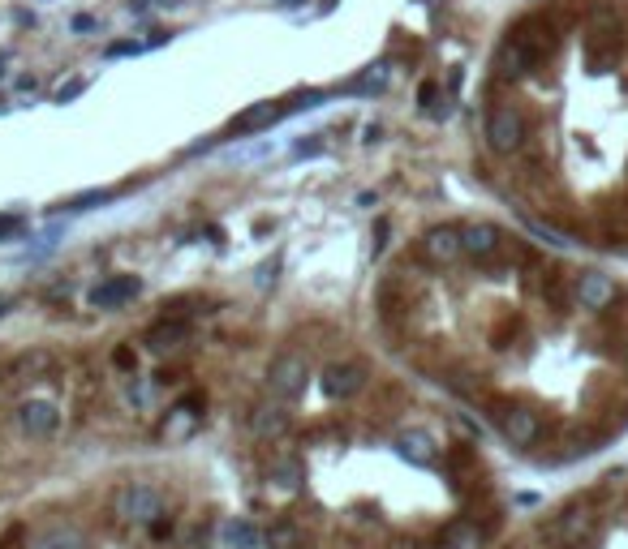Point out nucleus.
Listing matches in <instances>:
<instances>
[{"mask_svg": "<svg viewBox=\"0 0 628 549\" xmlns=\"http://www.w3.org/2000/svg\"><path fill=\"white\" fill-rule=\"evenodd\" d=\"M284 112H289V108H280V103H271V99H267V103H254V108H246V112L232 120V130H237V133L267 130V125H276V120H280Z\"/></svg>", "mask_w": 628, "mask_h": 549, "instance_id": "16", "label": "nucleus"}, {"mask_svg": "<svg viewBox=\"0 0 628 549\" xmlns=\"http://www.w3.org/2000/svg\"><path fill=\"white\" fill-rule=\"evenodd\" d=\"M383 86H388V65L366 69L358 82H348V91H358V95H370V91H383Z\"/></svg>", "mask_w": 628, "mask_h": 549, "instance_id": "25", "label": "nucleus"}, {"mask_svg": "<svg viewBox=\"0 0 628 549\" xmlns=\"http://www.w3.org/2000/svg\"><path fill=\"white\" fill-rule=\"evenodd\" d=\"M259 528L250 524V519H229L224 524V545H232V549H259Z\"/></svg>", "mask_w": 628, "mask_h": 549, "instance_id": "19", "label": "nucleus"}, {"mask_svg": "<svg viewBox=\"0 0 628 549\" xmlns=\"http://www.w3.org/2000/svg\"><path fill=\"white\" fill-rule=\"evenodd\" d=\"M22 224H26L22 215H0V241H9V236H17V232H22Z\"/></svg>", "mask_w": 628, "mask_h": 549, "instance_id": "29", "label": "nucleus"}, {"mask_svg": "<svg viewBox=\"0 0 628 549\" xmlns=\"http://www.w3.org/2000/svg\"><path fill=\"white\" fill-rule=\"evenodd\" d=\"M366 387V370L362 365H328L323 370V390H328L331 400H353L358 390Z\"/></svg>", "mask_w": 628, "mask_h": 549, "instance_id": "9", "label": "nucleus"}, {"mask_svg": "<svg viewBox=\"0 0 628 549\" xmlns=\"http://www.w3.org/2000/svg\"><path fill=\"white\" fill-rule=\"evenodd\" d=\"M319 150H323V146H319V142H301L298 150H293V155H319Z\"/></svg>", "mask_w": 628, "mask_h": 549, "instance_id": "37", "label": "nucleus"}, {"mask_svg": "<svg viewBox=\"0 0 628 549\" xmlns=\"http://www.w3.org/2000/svg\"><path fill=\"white\" fill-rule=\"evenodd\" d=\"M116 197V189H86V194H74L65 202V210L69 215H83V210H95V207H108Z\"/></svg>", "mask_w": 628, "mask_h": 549, "instance_id": "23", "label": "nucleus"}, {"mask_svg": "<svg viewBox=\"0 0 628 549\" xmlns=\"http://www.w3.org/2000/svg\"><path fill=\"white\" fill-rule=\"evenodd\" d=\"M86 91V82L83 78H74V82H65L61 91H56V103H69V99H78Z\"/></svg>", "mask_w": 628, "mask_h": 549, "instance_id": "30", "label": "nucleus"}, {"mask_svg": "<svg viewBox=\"0 0 628 549\" xmlns=\"http://www.w3.org/2000/svg\"><path fill=\"white\" fill-rule=\"evenodd\" d=\"M138 292H142V279H138V274H113V279L95 284L86 301L95 309H116V305H125V301H133Z\"/></svg>", "mask_w": 628, "mask_h": 549, "instance_id": "6", "label": "nucleus"}, {"mask_svg": "<svg viewBox=\"0 0 628 549\" xmlns=\"http://www.w3.org/2000/svg\"><path fill=\"white\" fill-rule=\"evenodd\" d=\"M551 533H555L560 545H581L585 536L594 533V511H590V506H568V511L555 519V528H551Z\"/></svg>", "mask_w": 628, "mask_h": 549, "instance_id": "10", "label": "nucleus"}, {"mask_svg": "<svg viewBox=\"0 0 628 549\" xmlns=\"http://www.w3.org/2000/svg\"><path fill=\"white\" fill-rule=\"evenodd\" d=\"M113 506L125 524H155V519L164 515V498H160L151 485H125V489L116 494Z\"/></svg>", "mask_w": 628, "mask_h": 549, "instance_id": "3", "label": "nucleus"}, {"mask_svg": "<svg viewBox=\"0 0 628 549\" xmlns=\"http://www.w3.org/2000/svg\"><path fill=\"white\" fill-rule=\"evenodd\" d=\"M397 451H400V459H409L414 468H430V464L439 459V447H435V438H430L427 429H405V434L397 438Z\"/></svg>", "mask_w": 628, "mask_h": 549, "instance_id": "11", "label": "nucleus"}, {"mask_svg": "<svg viewBox=\"0 0 628 549\" xmlns=\"http://www.w3.org/2000/svg\"><path fill=\"white\" fill-rule=\"evenodd\" d=\"M521 142H525V116H521V108H513V103L491 108V116H486V146L496 155H513V150H521Z\"/></svg>", "mask_w": 628, "mask_h": 549, "instance_id": "1", "label": "nucleus"}, {"mask_svg": "<svg viewBox=\"0 0 628 549\" xmlns=\"http://www.w3.org/2000/svg\"><path fill=\"white\" fill-rule=\"evenodd\" d=\"M417 99H422V108H427V112H430V108H435V99H439V91H435V86H430V82H427V86L417 91Z\"/></svg>", "mask_w": 628, "mask_h": 549, "instance_id": "33", "label": "nucleus"}, {"mask_svg": "<svg viewBox=\"0 0 628 549\" xmlns=\"http://www.w3.org/2000/svg\"><path fill=\"white\" fill-rule=\"evenodd\" d=\"M529 69H534V56H529V52H525V43H521L516 34H508V39L499 43L496 73H499V78H508V82H516V78H525Z\"/></svg>", "mask_w": 628, "mask_h": 549, "instance_id": "12", "label": "nucleus"}, {"mask_svg": "<svg viewBox=\"0 0 628 549\" xmlns=\"http://www.w3.org/2000/svg\"><path fill=\"white\" fill-rule=\"evenodd\" d=\"M39 549H86V541L74 528H52L44 541H39Z\"/></svg>", "mask_w": 628, "mask_h": 549, "instance_id": "24", "label": "nucleus"}, {"mask_svg": "<svg viewBox=\"0 0 628 549\" xmlns=\"http://www.w3.org/2000/svg\"><path fill=\"white\" fill-rule=\"evenodd\" d=\"M199 425H202V404L190 395V400H182V404L168 412L164 420V442H190V438L199 434Z\"/></svg>", "mask_w": 628, "mask_h": 549, "instance_id": "7", "label": "nucleus"}, {"mask_svg": "<svg viewBox=\"0 0 628 549\" xmlns=\"http://www.w3.org/2000/svg\"><path fill=\"white\" fill-rule=\"evenodd\" d=\"M577 301L585 309H607L615 301V279L612 274H603V271H585L577 274Z\"/></svg>", "mask_w": 628, "mask_h": 549, "instance_id": "8", "label": "nucleus"}, {"mask_svg": "<svg viewBox=\"0 0 628 549\" xmlns=\"http://www.w3.org/2000/svg\"><path fill=\"white\" fill-rule=\"evenodd\" d=\"M271 279H276V262H267V266H259V284H271Z\"/></svg>", "mask_w": 628, "mask_h": 549, "instance_id": "35", "label": "nucleus"}, {"mask_svg": "<svg viewBox=\"0 0 628 549\" xmlns=\"http://www.w3.org/2000/svg\"><path fill=\"white\" fill-rule=\"evenodd\" d=\"M91 26H95V17H74V31H78V34H83V31H91Z\"/></svg>", "mask_w": 628, "mask_h": 549, "instance_id": "36", "label": "nucleus"}, {"mask_svg": "<svg viewBox=\"0 0 628 549\" xmlns=\"http://www.w3.org/2000/svg\"><path fill=\"white\" fill-rule=\"evenodd\" d=\"M17 425L31 438H48L56 429V408L48 400H26V404L17 408Z\"/></svg>", "mask_w": 628, "mask_h": 549, "instance_id": "14", "label": "nucleus"}, {"mask_svg": "<svg viewBox=\"0 0 628 549\" xmlns=\"http://www.w3.org/2000/svg\"><path fill=\"white\" fill-rule=\"evenodd\" d=\"M267 155H276V142H271V138H263V142H254V146H241V150H232V159H241V163L267 159Z\"/></svg>", "mask_w": 628, "mask_h": 549, "instance_id": "27", "label": "nucleus"}, {"mask_svg": "<svg viewBox=\"0 0 628 549\" xmlns=\"http://www.w3.org/2000/svg\"><path fill=\"white\" fill-rule=\"evenodd\" d=\"M383 245H388V219H379V227H375V254H379Z\"/></svg>", "mask_w": 628, "mask_h": 549, "instance_id": "34", "label": "nucleus"}, {"mask_svg": "<svg viewBox=\"0 0 628 549\" xmlns=\"http://www.w3.org/2000/svg\"><path fill=\"white\" fill-rule=\"evenodd\" d=\"M474 541H478V533H474L469 524H452V528H447V536H444L447 549H469Z\"/></svg>", "mask_w": 628, "mask_h": 549, "instance_id": "26", "label": "nucleus"}, {"mask_svg": "<svg viewBox=\"0 0 628 549\" xmlns=\"http://www.w3.org/2000/svg\"><path fill=\"white\" fill-rule=\"evenodd\" d=\"M284 5H306V0H284Z\"/></svg>", "mask_w": 628, "mask_h": 549, "instance_id": "39", "label": "nucleus"}, {"mask_svg": "<svg viewBox=\"0 0 628 549\" xmlns=\"http://www.w3.org/2000/svg\"><path fill=\"white\" fill-rule=\"evenodd\" d=\"M271 481L280 485V489H298L306 481V464L301 459H276L271 464Z\"/></svg>", "mask_w": 628, "mask_h": 549, "instance_id": "22", "label": "nucleus"}, {"mask_svg": "<svg viewBox=\"0 0 628 549\" xmlns=\"http://www.w3.org/2000/svg\"><path fill=\"white\" fill-rule=\"evenodd\" d=\"M138 52H147V43H133V39H130V43H113V48H108V56L116 61V56H138Z\"/></svg>", "mask_w": 628, "mask_h": 549, "instance_id": "31", "label": "nucleus"}, {"mask_svg": "<svg viewBox=\"0 0 628 549\" xmlns=\"http://www.w3.org/2000/svg\"><path fill=\"white\" fill-rule=\"evenodd\" d=\"M499 241H504V236H499V227H496V224H469V227H461L465 254H469V258H478V262L496 258Z\"/></svg>", "mask_w": 628, "mask_h": 549, "instance_id": "13", "label": "nucleus"}, {"mask_svg": "<svg viewBox=\"0 0 628 549\" xmlns=\"http://www.w3.org/2000/svg\"><path fill=\"white\" fill-rule=\"evenodd\" d=\"M615 56H620V31L603 26V31L590 34V65H594V69H612Z\"/></svg>", "mask_w": 628, "mask_h": 549, "instance_id": "17", "label": "nucleus"}, {"mask_svg": "<svg viewBox=\"0 0 628 549\" xmlns=\"http://www.w3.org/2000/svg\"><path fill=\"white\" fill-rule=\"evenodd\" d=\"M250 429L259 438H284L289 434V408L280 404H259L254 412H250Z\"/></svg>", "mask_w": 628, "mask_h": 549, "instance_id": "15", "label": "nucleus"}, {"mask_svg": "<svg viewBox=\"0 0 628 549\" xmlns=\"http://www.w3.org/2000/svg\"><path fill=\"white\" fill-rule=\"evenodd\" d=\"M323 103H328V95H323V91H310V95H301L289 112H310V108H323Z\"/></svg>", "mask_w": 628, "mask_h": 549, "instance_id": "28", "label": "nucleus"}, {"mask_svg": "<svg viewBox=\"0 0 628 549\" xmlns=\"http://www.w3.org/2000/svg\"><path fill=\"white\" fill-rule=\"evenodd\" d=\"M9 305H14V296H0V313H9Z\"/></svg>", "mask_w": 628, "mask_h": 549, "instance_id": "38", "label": "nucleus"}, {"mask_svg": "<svg viewBox=\"0 0 628 549\" xmlns=\"http://www.w3.org/2000/svg\"><path fill=\"white\" fill-rule=\"evenodd\" d=\"M185 335H190V326H185V323H160L147 335V343L155 348V352H164V348H182Z\"/></svg>", "mask_w": 628, "mask_h": 549, "instance_id": "21", "label": "nucleus"}, {"mask_svg": "<svg viewBox=\"0 0 628 549\" xmlns=\"http://www.w3.org/2000/svg\"><path fill=\"white\" fill-rule=\"evenodd\" d=\"M306 382H310V365H306L301 352H280L267 370V387H271L276 400H298Z\"/></svg>", "mask_w": 628, "mask_h": 549, "instance_id": "2", "label": "nucleus"}, {"mask_svg": "<svg viewBox=\"0 0 628 549\" xmlns=\"http://www.w3.org/2000/svg\"><path fill=\"white\" fill-rule=\"evenodd\" d=\"M48 365H52L48 352H22L5 365V378H34V373H44Z\"/></svg>", "mask_w": 628, "mask_h": 549, "instance_id": "20", "label": "nucleus"}, {"mask_svg": "<svg viewBox=\"0 0 628 549\" xmlns=\"http://www.w3.org/2000/svg\"><path fill=\"white\" fill-rule=\"evenodd\" d=\"M293 541H298L293 528H276V533H271V545H293Z\"/></svg>", "mask_w": 628, "mask_h": 549, "instance_id": "32", "label": "nucleus"}, {"mask_svg": "<svg viewBox=\"0 0 628 549\" xmlns=\"http://www.w3.org/2000/svg\"><path fill=\"white\" fill-rule=\"evenodd\" d=\"M499 429H504V438L513 442V447H529V442H538V434H543V420H538V412L525 404H513L499 412Z\"/></svg>", "mask_w": 628, "mask_h": 549, "instance_id": "4", "label": "nucleus"}, {"mask_svg": "<svg viewBox=\"0 0 628 549\" xmlns=\"http://www.w3.org/2000/svg\"><path fill=\"white\" fill-rule=\"evenodd\" d=\"M461 254H465V245H461V227L439 224V227H430L427 236H422V258L435 262V266H447V262H456Z\"/></svg>", "mask_w": 628, "mask_h": 549, "instance_id": "5", "label": "nucleus"}, {"mask_svg": "<svg viewBox=\"0 0 628 549\" xmlns=\"http://www.w3.org/2000/svg\"><path fill=\"white\" fill-rule=\"evenodd\" d=\"M521 227H525L534 241H543L546 249H573V236H564L560 227L543 224V219H534V215H521Z\"/></svg>", "mask_w": 628, "mask_h": 549, "instance_id": "18", "label": "nucleus"}]
</instances>
